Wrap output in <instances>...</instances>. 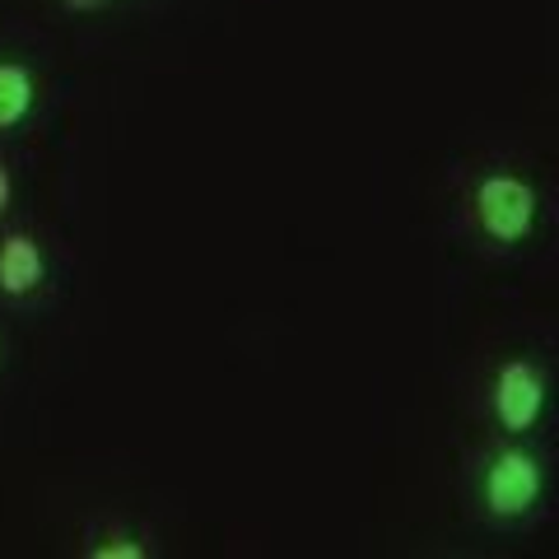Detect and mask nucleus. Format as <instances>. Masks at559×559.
<instances>
[{
	"label": "nucleus",
	"mask_w": 559,
	"mask_h": 559,
	"mask_svg": "<svg viewBox=\"0 0 559 559\" xmlns=\"http://www.w3.org/2000/svg\"><path fill=\"white\" fill-rule=\"evenodd\" d=\"M546 401H550V382L532 359L499 364L495 382H489V411H495V425L503 433H518V439L532 433L536 419L546 415Z\"/></svg>",
	"instance_id": "7ed1b4c3"
},
{
	"label": "nucleus",
	"mask_w": 559,
	"mask_h": 559,
	"mask_svg": "<svg viewBox=\"0 0 559 559\" xmlns=\"http://www.w3.org/2000/svg\"><path fill=\"white\" fill-rule=\"evenodd\" d=\"M38 103V80L20 61H0V135L20 131Z\"/></svg>",
	"instance_id": "39448f33"
},
{
	"label": "nucleus",
	"mask_w": 559,
	"mask_h": 559,
	"mask_svg": "<svg viewBox=\"0 0 559 559\" xmlns=\"http://www.w3.org/2000/svg\"><path fill=\"white\" fill-rule=\"evenodd\" d=\"M476 224L489 242L499 248H518L536 234V215H540V201H536V187L518 173H485L476 182Z\"/></svg>",
	"instance_id": "f257e3e1"
},
{
	"label": "nucleus",
	"mask_w": 559,
	"mask_h": 559,
	"mask_svg": "<svg viewBox=\"0 0 559 559\" xmlns=\"http://www.w3.org/2000/svg\"><path fill=\"white\" fill-rule=\"evenodd\" d=\"M10 201H14V178H10V168L0 164V215L10 210Z\"/></svg>",
	"instance_id": "0eeeda50"
},
{
	"label": "nucleus",
	"mask_w": 559,
	"mask_h": 559,
	"mask_svg": "<svg viewBox=\"0 0 559 559\" xmlns=\"http://www.w3.org/2000/svg\"><path fill=\"white\" fill-rule=\"evenodd\" d=\"M66 10H80V14H90V10H103L108 5V0H61Z\"/></svg>",
	"instance_id": "6e6552de"
},
{
	"label": "nucleus",
	"mask_w": 559,
	"mask_h": 559,
	"mask_svg": "<svg viewBox=\"0 0 559 559\" xmlns=\"http://www.w3.org/2000/svg\"><path fill=\"white\" fill-rule=\"evenodd\" d=\"M546 495V462L532 448H503L480 471V503L495 522H522Z\"/></svg>",
	"instance_id": "f03ea898"
},
{
	"label": "nucleus",
	"mask_w": 559,
	"mask_h": 559,
	"mask_svg": "<svg viewBox=\"0 0 559 559\" xmlns=\"http://www.w3.org/2000/svg\"><path fill=\"white\" fill-rule=\"evenodd\" d=\"M47 280V252L33 234L0 238V294L5 299H33Z\"/></svg>",
	"instance_id": "20e7f679"
},
{
	"label": "nucleus",
	"mask_w": 559,
	"mask_h": 559,
	"mask_svg": "<svg viewBox=\"0 0 559 559\" xmlns=\"http://www.w3.org/2000/svg\"><path fill=\"white\" fill-rule=\"evenodd\" d=\"M94 559H145V546H140L135 536H112V540H103V546L90 550Z\"/></svg>",
	"instance_id": "423d86ee"
}]
</instances>
